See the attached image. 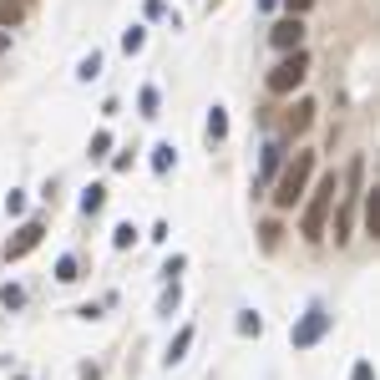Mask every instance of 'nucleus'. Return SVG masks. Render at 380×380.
Masks as SVG:
<instances>
[{
	"label": "nucleus",
	"instance_id": "obj_7",
	"mask_svg": "<svg viewBox=\"0 0 380 380\" xmlns=\"http://www.w3.org/2000/svg\"><path fill=\"white\" fill-rule=\"evenodd\" d=\"M269 46H274V51H284V56H289V51H304V20L284 15L279 26L269 31Z\"/></svg>",
	"mask_w": 380,
	"mask_h": 380
},
{
	"label": "nucleus",
	"instance_id": "obj_10",
	"mask_svg": "<svg viewBox=\"0 0 380 380\" xmlns=\"http://www.w3.org/2000/svg\"><path fill=\"white\" fill-rule=\"evenodd\" d=\"M365 234L380 239V188H365Z\"/></svg>",
	"mask_w": 380,
	"mask_h": 380
},
{
	"label": "nucleus",
	"instance_id": "obj_21",
	"mask_svg": "<svg viewBox=\"0 0 380 380\" xmlns=\"http://www.w3.org/2000/svg\"><path fill=\"white\" fill-rule=\"evenodd\" d=\"M112 153V132H107V127H101V132L92 137V157H107Z\"/></svg>",
	"mask_w": 380,
	"mask_h": 380
},
{
	"label": "nucleus",
	"instance_id": "obj_15",
	"mask_svg": "<svg viewBox=\"0 0 380 380\" xmlns=\"http://www.w3.org/2000/svg\"><path fill=\"white\" fill-rule=\"evenodd\" d=\"M208 137H213V142H223V137H228V117H223V107L208 112Z\"/></svg>",
	"mask_w": 380,
	"mask_h": 380
},
{
	"label": "nucleus",
	"instance_id": "obj_8",
	"mask_svg": "<svg viewBox=\"0 0 380 380\" xmlns=\"http://www.w3.org/2000/svg\"><path fill=\"white\" fill-rule=\"evenodd\" d=\"M314 112H320V107H314L309 97L294 101V112H289V137H304V132H309V122H314Z\"/></svg>",
	"mask_w": 380,
	"mask_h": 380
},
{
	"label": "nucleus",
	"instance_id": "obj_11",
	"mask_svg": "<svg viewBox=\"0 0 380 380\" xmlns=\"http://www.w3.org/2000/svg\"><path fill=\"white\" fill-rule=\"evenodd\" d=\"M188 345H193V325H183V330L173 335V345H167V365H178L183 355H188Z\"/></svg>",
	"mask_w": 380,
	"mask_h": 380
},
{
	"label": "nucleus",
	"instance_id": "obj_18",
	"mask_svg": "<svg viewBox=\"0 0 380 380\" xmlns=\"http://www.w3.org/2000/svg\"><path fill=\"white\" fill-rule=\"evenodd\" d=\"M137 107H142V117H157V87H142Z\"/></svg>",
	"mask_w": 380,
	"mask_h": 380
},
{
	"label": "nucleus",
	"instance_id": "obj_27",
	"mask_svg": "<svg viewBox=\"0 0 380 380\" xmlns=\"http://www.w3.org/2000/svg\"><path fill=\"white\" fill-rule=\"evenodd\" d=\"M309 6H314V0H284V10H289L294 20H304V10H309Z\"/></svg>",
	"mask_w": 380,
	"mask_h": 380
},
{
	"label": "nucleus",
	"instance_id": "obj_4",
	"mask_svg": "<svg viewBox=\"0 0 380 380\" xmlns=\"http://www.w3.org/2000/svg\"><path fill=\"white\" fill-rule=\"evenodd\" d=\"M304 76H309V56H304V51H289V56L279 61V66H274V71L264 76V87H269L274 97H289Z\"/></svg>",
	"mask_w": 380,
	"mask_h": 380
},
{
	"label": "nucleus",
	"instance_id": "obj_20",
	"mask_svg": "<svg viewBox=\"0 0 380 380\" xmlns=\"http://www.w3.org/2000/svg\"><path fill=\"white\" fill-rule=\"evenodd\" d=\"M259 330H264V320H259L253 309H244V314H239V335H259Z\"/></svg>",
	"mask_w": 380,
	"mask_h": 380
},
{
	"label": "nucleus",
	"instance_id": "obj_12",
	"mask_svg": "<svg viewBox=\"0 0 380 380\" xmlns=\"http://www.w3.org/2000/svg\"><path fill=\"white\" fill-rule=\"evenodd\" d=\"M101 208H107V188L92 183L87 193H81V213H101Z\"/></svg>",
	"mask_w": 380,
	"mask_h": 380
},
{
	"label": "nucleus",
	"instance_id": "obj_3",
	"mask_svg": "<svg viewBox=\"0 0 380 380\" xmlns=\"http://www.w3.org/2000/svg\"><path fill=\"white\" fill-rule=\"evenodd\" d=\"M309 173H314V153H294V162L279 173V188H274V208H294L304 198V188H309Z\"/></svg>",
	"mask_w": 380,
	"mask_h": 380
},
{
	"label": "nucleus",
	"instance_id": "obj_28",
	"mask_svg": "<svg viewBox=\"0 0 380 380\" xmlns=\"http://www.w3.org/2000/svg\"><path fill=\"white\" fill-rule=\"evenodd\" d=\"M350 380H375V370H370V360H355V370H350Z\"/></svg>",
	"mask_w": 380,
	"mask_h": 380
},
{
	"label": "nucleus",
	"instance_id": "obj_25",
	"mask_svg": "<svg viewBox=\"0 0 380 380\" xmlns=\"http://www.w3.org/2000/svg\"><path fill=\"white\" fill-rule=\"evenodd\" d=\"M279 234H284V228H279V223H274V218H269V223L259 228V239H264V248H274V244H279Z\"/></svg>",
	"mask_w": 380,
	"mask_h": 380
},
{
	"label": "nucleus",
	"instance_id": "obj_19",
	"mask_svg": "<svg viewBox=\"0 0 380 380\" xmlns=\"http://www.w3.org/2000/svg\"><path fill=\"white\" fill-rule=\"evenodd\" d=\"M132 239H137L132 223H117V228H112V244H117V248H132Z\"/></svg>",
	"mask_w": 380,
	"mask_h": 380
},
{
	"label": "nucleus",
	"instance_id": "obj_29",
	"mask_svg": "<svg viewBox=\"0 0 380 380\" xmlns=\"http://www.w3.org/2000/svg\"><path fill=\"white\" fill-rule=\"evenodd\" d=\"M259 6H264V10H274V6H279V0H259Z\"/></svg>",
	"mask_w": 380,
	"mask_h": 380
},
{
	"label": "nucleus",
	"instance_id": "obj_6",
	"mask_svg": "<svg viewBox=\"0 0 380 380\" xmlns=\"http://www.w3.org/2000/svg\"><path fill=\"white\" fill-rule=\"evenodd\" d=\"M41 239H46V223H41V218H26V223L15 228V239L6 244V264H15V259H26V253H31V248H36Z\"/></svg>",
	"mask_w": 380,
	"mask_h": 380
},
{
	"label": "nucleus",
	"instance_id": "obj_14",
	"mask_svg": "<svg viewBox=\"0 0 380 380\" xmlns=\"http://www.w3.org/2000/svg\"><path fill=\"white\" fill-rule=\"evenodd\" d=\"M173 162H178L173 142H157V147H153V167H157V173H167V167H173Z\"/></svg>",
	"mask_w": 380,
	"mask_h": 380
},
{
	"label": "nucleus",
	"instance_id": "obj_9",
	"mask_svg": "<svg viewBox=\"0 0 380 380\" xmlns=\"http://www.w3.org/2000/svg\"><path fill=\"white\" fill-rule=\"evenodd\" d=\"M279 162H284V142H269V147H264V162H259V188L279 173Z\"/></svg>",
	"mask_w": 380,
	"mask_h": 380
},
{
	"label": "nucleus",
	"instance_id": "obj_5",
	"mask_svg": "<svg viewBox=\"0 0 380 380\" xmlns=\"http://www.w3.org/2000/svg\"><path fill=\"white\" fill-rule=\"evenodd\" d=\"M325 330H330V309L314 300V304L300 314V325L289 330V345H294V350H309V345H320V335H325Z\"/></svg>",
	"mask_w": 380,
	"mask_h": 380
},
{
	"label": "nucleus",
	"instance_id": "obj_23",
	"mask_svg": "<svg viewBox=\"0 0 380 380\" xmlns=\"http://www.w3.org/2000/svg\"><path fill=\"white\" fill-rule=\"evenodd\" d=\"M97 71H101V56L92 51V56H87V61H81V66H76V76H81V81H92Z\"/></svg>",
	"mask_w": 380,
	"mask_h": 380
},
{
	"label": "nucleus",
	"instance_id": "obj_24",
	"mask_svg": "<svg viewBox=\"0 0 380 380\" xmlns=\"http://www.w3.org/2000/svg\"><path fill=\"white\" fill-rule=\"evenodd\" d=\"M15 20H20V6L15 0H0V26H15Z\"/></svg>",
	"mask_w": 380,
	"mask_h": 380
},
{
	"label": "nucleus",
	"instance_id": "obj_17",
	"mask_svg": "<svg viewBox=\"0 0 380 380\" xmlns=\"http://www.w3.org/2000/svg\"><path fill=\"white\" fill-rule=\"evenodd\" d=\"M0 304H6V309H20V304H26V289H20V284H6V289H0Z\"/></svg>",
	"mask_w": 380,
	"mask_h": 380
},
{
	"label": "nucleus",
	"instance_id": "obj_16",
	"mask_svg": "<svg viewBox=\"0 0 380 380\" xmlns=\"http://www.w3.org/2000/svg\"><path fill=\"white\" fill-rule=\"evenodd\" d=\"M142 46H147V31H142V26H132V31L122 36V51H127V56H137Z\"/></svg>",
	"mask_w": 380,
	"mask_h": 380
},
{
	"label": "nucleus",
	"instance_id": "obj_22",
	"mask_svg": "<svg viewBox=\"0 0 380 380\" xmlns=\"http://www.w3.org/2000/svg\"><path fill=\"white\" fill-rule=\"evenodd\" d=\"M178 300H183V294H178V284H173V289H162V300H157V314H173V309H178Z\"/></svg>",
	"mask_w": 380,
	"mask_h": 380
},
{
	"label": "nucleus",
	"instance_id": "obj_26",
	"mask_svg": "<svg viewBox=\"0 0 380 380\" xmlns=\"http://www.w3.org/2000/svg\"><path fill=\"white\" fill-rule=\"evenodd\" d=\"M183 264H188V259H183V253H173V259H167V264H162V274H167V279H173V284H178V274H183Z\"/></svg>",
	"mask_w": 380,
	"mask_h": 380
},
{
	"label": "nucleus",
	"instance_id": "obj_1",
	"mask_svg": "<svg viewBox=\"0 0 380 380\" xmlns=\"http://www.w3.org/2000/svg\"><path fill=\"white\" fill-rule=\"evenodd\" d=\"M309 203H304V218H300V234L309 244H320L325 239V218H330V208H335V193H340V183H335V173H325L314 188H304Z\"/></svg>",
	"mask_w": 380,
	"mask_h": 380
},
{
	"label": "nucleus",
	"instance_id": "obj_2",
	"mask_svg": "<svg viewBox=\"0 0 380 380\" xmlns=\"http://www.w3.org/2000/svg\"><path fill=\"white\" fill-rule=\"evenodd\" d=\"M360 193H365V157H350L345 193H340V213H335V244H350V228H355V208H360Z\"/></svg>",
	"mask_w": 380,
	"mask_h": 380
},
{
	"label": "nucleus",
	"instance_id": "obj_30",
	"mask_svg": "<svg viewBox=\"0 0 380 380\" xmlns=\"http://www.w3.org/2000/svg\"><path fill=\"white\" fill-rule=\"evenodd\" d=\"M0 46H6V36H0Z\"/></svg>",
	"mask_w": 380,
	"mask_h": 380
},
{
	"label": "nucleus",
	"instance_id": "obj_13",
	"mask_svg": "<svg viewBox=\"0 0 380 380\" xmlns=\"http://www.w3.org/2000/svg\"><path fill=\"white\" fill-rule=\"evenodd\" d=\"M56 279L61 284H76L81 279V274H76V253H61V259H56Z\"/></svg>",
	"mask_w": 380,
	"mask_h": 380
}]
</instances>
